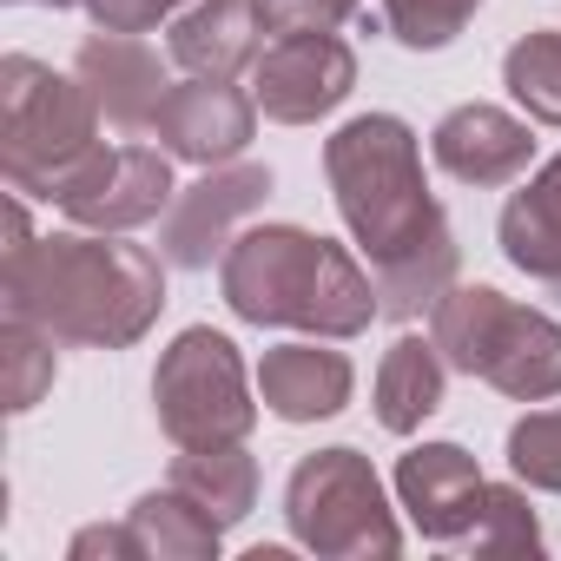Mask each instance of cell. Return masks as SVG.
Instances as JSON below:
<instances>
[{"mask_svg":"<svg viewBox=\"0 0 561 561\" xmlns=\"http://www.w3.org/2000/svg\"><path fill=\"white\" fill-rule=\"evenodd\" d=\"M324 179L370 257L383 318H423L456 285V231L423 179V139L397 113H357L324 139Z\"/></svg>","mask_w":561,"mask_h":561,"instance_id":"cell-1","label":"cell"},{"mask_svg":"<svg viewBox=\"0 0 561 561\" xmlns=\"http://www.w3.org/2000/svg\"><path fill=\"white\" fill-rule=\"evenodd\" d=\"M0 298L73 351H126L165 311V271L126 231H54L8 244Z\"/></svg>","mask_w":561,"mask_h":561,"instance_id":"cell-2","label":"cell"},{"mask_svg":"<svg viewBox=\"0 0 561 561\" xmlns=\"http://www.w3.org/2000/svg\"><path fill=\"white\" fill-rule=\"evenodd\" d=\"M218 291L231 318L257 331H305V337H364L383 318L377 277L351 244L305 225H251L218 257Z\"/></svg>","mask_w":561,"mask_h":561,"instance_id":"cell-3","label":"cell"},{"mask_svg":"<svg viewBox=\"0 0 561 561\" xmlns=\"http://www.w3.org/2000/svg\"><path fill=\"white\" fill-rule=\"evenodd\" d=\"M100 106L80 73H54L34 54L0 60V172L21 198H47L100 152Z\"/></svg>","mask_w":561,"mask_h":561,"instance_id":"cell-4","label":"cell"},{"mask_svg":"<svg viewBox=\"0 0 561 561\" xmlns=\"http://www.w3.org/2000/svg\"><path fill=\"white\" fill-rule=\"evenodd\" d=\"M430 337L449 370H462L515 403L561 397V324L548 311L502 298L495 285H449L443 305L430 311Z\"/></svg>","mask_w":561,"mask_h":561,"instance_id":"cell-5","label":"cell"},{"mask_svg":"<svg viewBox=\"0 0 561 561\" xmlns=\"http://www.w3.org/2000/svg\"><path fill=\"white\" fill-rule=\"evenodd\" d=\"M285 522H291V541H305L324 561H364V554H397L403 548L383 476L351 443L298 456V469L285 482Z\"/></svg>","mask_w":561,"mask_h":561,"instance_id":"cell-6","label":"cell"},{"mask_svg":"<svg viewBox=\"0 0 561 561\" xmlns=\"http://www.w3.org/2000/svg\"><path fill=\"white\" fill-rule=\"evenodd\" d=\"M152 416L179 449L244 443L257 423V403H251V377H244L238 344L211 324L179 331L152 370Z\"/></svg>","mask_w":561,"mask_h":561,"instance_id":"cell-7","label":"cell"},{"mask_svg":"<svg viewBox=\"0 0 561 561\" xmlns=\"http://www.w3.org/2000/svg\"><path fill=\"white\" fill-rule=\"evenodd\" d=\"M172 198H179V185H172V152H165V146H146V139L100 146V152L54 192V205H60L80 231H139V225L165 218Z\"/></svg>","mask_w":561,"mask_h":561,"instance_id":"cell-8","label":"cell"},{"mask_svg":"<svg viewBox=\"0 0 561 561\" xmlns=\"http://www.w3.org/2000/svg\"><path fill=\"white\" fill-rule=\"evenodd\" d=\"M271 165L257 159H231V165H211L198 185H179V198L165 205V225H159V257L172 271H211V257L231 251L238 225L271 198Z\"/></svg>","mask_w":561,"mask_h":561,"instance_id":"cell-9","label":"cell"},{"mask_svg":"<svg viewBox=\"0 0 561 561\" xmlns=\"http://www.w3.org/2000/svg\"><path fill=\"white\" fill-rule=\"evenodd\" d=\"M357 93V54L337 34H285L251 67V100L277 126H318Z\"/></svg>","mask_w":561,"mask_h":561,"instance_id":"cell-10","label":"cell"},{"mask_svg":"<svg viewBox=\"0 0 561 561\" xmlns=\"http://www.w3.org/2000/svg\"><path fill=\"white\" fill-rule=\"evenodd\" d=\"M152 139H159L172 159L198 165V172L231 165V159H244L251 139H257V100L238 93L231 80H198V73H192L185 87H172V93L159 100Z\"/></svg>","mask_w":561,"mask_h":561,"instance_id":"cell-11","label":"cell"},{"mask_svg":"<svg viewBox=\"0 0 561 561\" xmlns=\"http://www.w3.org/2000/svg\"><path fill=\"white\" fill-rule=\"evenodd\" d=\"M482 495L489 476L462 443H416L397 456V502L416 522V535L436 548H462V535L482 515Z\"/></svg>","mask_w":561,"mask_h":561,"instance_id":"cell-12","label":"cell"},{"mask_svg":"<svg viewBox=\"0 0 561 561\" xmlns=\"http://www.w3.org/2000/svg\"><path fill=\"white\" fill-rule=\"evenodd\" d=\"M430 159L456 179V185H515L528 165H535V133L528 119L489 106V100H469V106H449L430 133Z\"/></svg>","mask_w":561,"mask_h":561,"instance_id":"cell-13","label":"cell"},{"mask_svg":"<svg viewBox=\"0 0 561 561\" xmlns=\"http://www.w3.org/2000/svg\"><path fill=\"white\" fill-rule=\"evenodd\" d=\"M73 73L93 93V106L106 113V126H119V133H152V113L172 93L165 60L139 34H106V27L87 34L73 54Z\"/></svg>","mask_w":561,"mask_h":561,"instance_id":"cell-14","label":"cell"},{"mask_svg":"<svg viewBox=\"0 0 561 561\" xmlns=\"http://www.w3.org/2000/svg\"><path fill=\"white\" fill-rule=\"evenodd\" d=\"M357 370L344 351H331V337H305V344H277L257 364V403L277 423H324L351 403Z\"/></svg>","mask_w":561,"mask_h":561,"instance_id":"cell-15","label":"cell"},{"mask_svg":"<svg viewBox=\"0 0 561 561\" xmlns=\"http://www.w3.org/2000/svg\"><path fill=\"white\" fill-rule=\"evenodd\" d=\"M257 34H264V21L251 0H192L165 27V54H172V67H185L198 80H231V73L257 67V54H264Z\"/></svg>","mask_w":561,"mask_h":561,"instance_id":"cell-16","label":"cell"},{"mask_svg":"<svg viewBox=\"0 0 561 561\" xmlns=\"http://www.w3.org/2000/svg\"><path fill=\"white\" fill-rule=\"evenodd\" d=\"M495 238H502V257L561 305V152L522 192H508V205L495 218Z\"/></svg>","mask_w":561,"mask_h":561,"instance_id":"cell-17","label":"cell"},{"mask_svg":"<svg viewBox=\"0 0 561 561\" xmlns=\"http://www.w3.org/2000/svg\"><path fill=\"white\" fill-rule=\"evenodd\" d=\"M443 383H449V364L436 351V337H397L377 364V423L390 436H416L436 410H443Z\"/></svg>","mask_w":561,"mask_h":561,"instance_id":"cell-18","label":"cell"},{"mask_svg":"<svg viewBox=\"0 0 561 561\" xmlns=\"http://www.w3.org/2000/svg\"><path fill=\"white\" fill-rule=\"evenodd\" d=\"M126 522L139 528L146 561H218V548H225V528H218L179 482L146 489V495L126 508Z\"/></svg>","mask_w":561,"mask_h":561,"instance_id":"cell-19","label":"cell"},{"mask_svg":"<svg viewBox=\"0 0 561 561\" xmlns=\"http://www.w3.org/2000/svg\"><path fill=\"white\" fill-rule=\"evenodd\" d=\"M172 482L218 522V528H238L257 502V456L244 443H225V449H179L172 462Z\"/></svg>","mask_w":561,"mask_h":561,"instance_id":"cell-20","label":"cell"},{"mask_svg":"<svg viewBox=\"0 0 561 561\" xmlns=\"http://www.w3.org/2000/svg\"><path fill=\"white\" fill-rule=\"evenodd\" d=\"M502 87H508V100H515L528 119L561 126V27L522 34V41L502 54Z\"/></svg>","mask_w":561,"mask_h":561,"instance_id":"cell-21","label":"cell"},{"mask_svg":"<svg viewBox=\"0 0 561 561\" xmlns=\"http://www.w3.org/2000/svg\"><path fill=\"white\" fill-rule=\"evenodd\" d=\"M54 344H60V337H47L34 318H14V311H8V324H0V364H8V416H27V410L54 390V377H60Z\"/></svg>","mask_w":561,"mask_h":561,"instance_id":"cell-22","label":"cell"},{"mask_svg":"<svg viewBox=\"0 0 561 561\" xmlns=\"http://www.w3.org/2000/svg\"><path fill=\"white\" fill-rule=\"evenodd\" d=\"M462 548L469 554H541V522H535V508H528V495L515 489V482H489V495H482V515H476V528L462 535Z\"/></svg>","mask_w":561,"mask_h":561,"instance_id":"cell-23","label":"cell"},{"mask_svg":"<svg viewBox=\"0 0 561 561\" xmlns=\"http://www.w3.org/2000/svg\"><path fill=\"white\" fill-rule=\"evenodd\" d=\"M476 8L482 0H383V27L410 54H443L476 21Z\"/></svg>","mask_w":561,"mask_h":561,"instance_id":"cell-24","label":"cell"},{"mask_svg":"<svg viewBox=\"0 0 561 561\" xmlns=\"http://www.w3.org/2000/svg\"><path fill=\"white\" fill-rule=\"evenodd\" d=\"M508 469H515L522 489L561 495V403L554 410H528L508 430Z\"/></svg>","mask_w":561,"mask_h":561,"instance_id":"cell-25","label":"cell"},{"mask_svg":"<svg viewBox=\"0 0 561 561\" xmlns=\"http://www.w3.org/2000/svg\"><path fill=\"white\" fill-rule=\"evenodd\" d=\"M251 8L271 41H285V34H337L357 14V0H251Z\"/></svg>","mask_w":561,"mask_h":561,"instance_id":"cell-26","label":"cell"},{"mask_svg":"<svg viewBox=\"0 0 561 561\" xmlns=\"http://www.w3.org/2000/svg\"><path fill=\"white\" fill-rule=\"evenodd\" d=\"M80 8H87L93 27H106V34H152L165 14L185 8V0H80Z\"/></svg>","mask_w":561,"mask_h":561,"instance_id":"cell-27","label":"cell"},{"mask_svg":"<svg viewBox=\"0 0 561 561\" xmlns=\"http://www.w3.org/2000/svg\"><path fill=\"white\" fill-rule=\"evenodd\" d=\"M67 554H73V561H100V554H106V561H146V541H139L133 522H113V528L93 522V528H80V535L67 541Z\"/></svg>","mask_w":561,"mask_h":561,"instance_id":"cell-28","label":"cell"},{"mask_svg":"<svg viewBox=\"0 0 561 561\" xmlns=\"http://www.w3.org/2000/svg\"><path fill=\"white\" fill-rule=\"evenodd\" d=\"M21 8H80V0H21Z\"/></svg>","mask_w":561,"mask_h":561,"instance_id":"cell-29","label":"cell"}]
</instances>
